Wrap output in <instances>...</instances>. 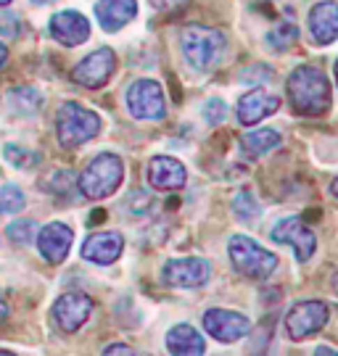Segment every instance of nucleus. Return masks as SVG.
<instances>
[{
    "instance_id": "f257e3e1",
    "label": "nucleus",
    "mask_w": 338,
    "mask_h": 356,
    "mask_svg": "<svg viewBox=\"0 0 338 356\" xmlns=\"http://www.w3.org/2000/svg\"><path fill=\"white\" fill-rule=\"evenodd\" d=\"M289 101L293 111L301 116H320L330 106V82L323 69L309 64L296 66L286 82Z\"/></svg>"
},
{
    "instance_id": "f03ea898",
    "label": "nucleus",
    "mask_w": 338,
    "mask_h": 356,
    "mask_svg": "<svg viewBox=\"0 0 338 356\" xmlns=\"http://www.w3.org/2000/svg\"><path fill=\"white\" fill-rule=\"evenodd\" d=\"M180 51L196 72H212L227 51V38L212 26L190 24L180 32Z\"/></svg>"
},
{
    "instance_id": "7ed1b4c3",
    "label": "nucleus",
    "mask_w": 338,
    "mask_h": 356,
    "mask_svg": "<svg viewBox=\"0 0 338 356\" xmlns=\"http://www.w3.org/2000/svg\"><path fill=\"white\" fill-rule=\"evenodd\" d=\"M122 179H125V161L116 153H100L79 175V191L90 201H103L116 193Z\"/></svg>"
},
{
    "instance_id": "20e7f679",
    "label": "nucleus",
    "mask_w": 338,
    "mask_h": 356,
    "mask_svg": "<svg viewBox=\"0 0 338 356\" xmlns=\"http://www.w3.org/2000/svg\"><path fill=\"white\" fill-rule=\"evenodd\" d=\"M56 132H59V143L63 148H77L82 143L93 140L100 132V116L95 111L85 108L82 103L66 101L59 106Z\"/></svg>"
},
{
    "instance_id": "39448f33",
    "label": "nucleus",
    "mask_w": 338,
    "mask_h": 356,
    "mask_svg": "<svg viewBox=\"0 0 338 356\" xmlns=\"http://www.w3.org/2000/svg\"><path fill=\"white\" fill-rule=\"evenodd\" d=\"M227 254H230L233 267L249 280H267L277 269V256L262 248L249 235H233L227 243Z\"/></svg>"
},
{
    "instance_id": "423d86ee",
    "label": "nucleus",
    "mask_w": 338,
    "mask_h": 356,
    "mask_svg": "<svg viewBox=\"0 0 338 356\" xmlns=\"http://www.w3.org/2000/svg\"><path fill=\"white\" fill-rule=\"evenodd\" d=\"M127 108L140 122H159L167 114L164 90L156 79H135L127 88Z\"/></svg>"
},
{
    "instance_id": "0eeeda50",
    "label": "nucleus",
    "mask_w": 338,
    "mask_h": 356,
    "mask_svg": "<svg viewBox=\"0 0 338 356\" xmlns=\"http://www.w3.org/2000/svg\"><path fill=\"white\" fill-rule=\"evenodd\" d=\"M328 317H330V306L325 301H299L286 314V335L299 343L323 330L328 325Z\"/></svg>"
},
{
    "instance_id": "6e6552de",
    "label": "nucleus",
    "mask_w": 338,
    "mask_h": 356,
    "mask_svg": "<svg viewBox=\"0 0 338 356\" xmlns=\"http://www.w3.org/2000/svg\"><path fill=\"white\" fill-rule=\"evenodd\" d=\"M162 280L169 288H183V291H196L203 288L212 280V264L199 256H188V259H172L164 264Z\"/></svg>"
},
{
    "instance_id": "1a4fd4ad",
    "label": "nucleus",
    "mask_w": 338,
    "mask_h": 356,
    "mask_svg": "<svg viewBox=\"0 0 338 356\" xmlns=\"http://www.w3.org/2000/svg\"><path fill=\"white\" fill-rule=\"evenodd\" d=\"M114 72H116V53L112 48H98V51L85 56L72 69V79H75L77 85H82V88L95 90V88H103L112 79Z\"/></svg>"
},
{
    "instance_id": "9d476101",
    "label": "nucleus",
    "mask_w": 338,
    "mask_h": 356,
    "mask_svg": "<svg viewBox=\"0 0 338 356\" xmlns=\"http://www.w3.org/2000/svg\"><path fill=\"white\" fill-rule=\"evenodd\" d=\"M270 235H272V241L275 243H286V245H291L301 264H307V261L314 256L317 238H314L312 229L304 225L301 216H286V219H280L275 227H272Z\"/></svg>"
},
{
    "instance_id": "9b49d317",
    "label": "nucleus",
    "mask_w": 338,
    "mask_h": 356,
    "mask_svg": "<svg viewBox=\"0 0 338 356\" xmlns=\"http://www.w3.org/2000/svg\"><path fill=\"white\" fill-rule=\"evenodd\" d=\"M203 330L212 335L220 343H236L240 338H246L251 332V322L240 312L230 309H209L203 314Z\"/></svg>"
},
{
    "instance_id": "f8f14e48",
    "label": "nucleus",
    "mask_w": 338,
    "mask_h": 356,
    "mask_svg": "<svg viewBox=\"0 0 338 356\" xmlns=\"http://www.w3.org/2000/svg\"><path fill=\"white\" fill-rule=\"evenodd\" d=\"M93 314V298L85 293H63L53 304V322L61 332H77Z\"/></svg>"
},
{
    "instance_id": "ddd939ff",
    "label": "nucleus",
    "mask_w": 338,
    "mask_h": 356,
    "mask_svg": "<svg viewBox=\"0 0 338 356\" xmlns=\"http://www.w3.org/2000/svg\"><path fill=\"white\" fill-rule=\"evenodd\" d=\"M50 35L63 42L66 48L82 45L85 40H90V22L88 16H82L75 8H66L50 16Z\"/></svg>"
},
{
    "instance_id": "4468645a",
    "label": "nucleus",
    "mask_w": 338,
    "mask_h": 356,
    "mask_svg": "<svg viewBox=\"0 0 338 356\" xmlns=\"http://www.w3.org/2000/svg\"><path fill=\"white\" fill-rule=\"evenodd\" d=\"M146 179L153 191H180L188 179V172L172 156H153L146 164Z\"/></svg>"
},
{
    "instance_id": "2eb2a0df",
    "label": "nucleus",
    "mask_w": 338,
    "mask_h": 356,
    "mask_svg": "<svg viewBox=\"0 0 338 356\" xmlns=\"http://www.w3.org/2000/svg\"><path fill=\"white\" fill-rule=\"evenodd\" d=\"M125 251V238L119 232H93L82 243V259L98 267L114 264Z\"/></svg>"
},
{
    "instance_id": "dca6fc26",
    "label": "nucleus",
    "mask_w": 338,
    "mask_h": 356,
    "mask_svg": "<svg viewBox=\"0 0 338 356\" xmlns=\"http://www.w3.org/2000/svg\"><path fill=\"white\" fill-rule=\"evenodd\" d=\"M72 241H75L72 227H66L61 222H50L38 232V251L48 264H61L69 256Z\"/></svg>"
},
{
    "instance_id": "f3484780",
    "label": "nucleus",
    "mask_w": 338,
    "mask_h": 356,
    "mask_svg": "<svg viewBox=\"0 0 338 356\" xmlns=\"http://www.w3.org/2000/svg\"><path fill=\"white\" fill-rule=\"evenodd\" d=\"M277 108H280V98L277 95H270L264 90H251V92H246L238 101L236 114H238V122L243 127H254L262 119L275 114Z\"/></svg>"
},
{
    "instance_id": "a211bd4d",
    "label": "nucleus",
    "mask_w": 338,
    "mask_h": 356,
    "mask_svg": "<svg viewBox=\"0 0 338 356\" xmlns=\"http://www.w3.org/2000/svg\"><path fill=\"white\" fill-rule=\"evenodd\" d=\"M309 35L314 42L328 45L338 40V3L336 0H320L309 11Z\"/></svg>"
},
{
    "instance_id": "6ab92c4d",
    "label": "nucleus",
    "mask_w": 338,
    "mask_h": 356,
    "mask_svg": "<svg viewBox=\"0 0 338 356\" xmlns=\"http://www.w3.org/2000/svg\"><path fill=\"white\" fill-rule=\"evenodd\" d=\"M138 16V0H98L95 19L103 32H119Z\"/></svg>"
},
{
    "instance_id": "aec40b11",
    "label": "nucleus",
    "mask_w": 338,
    "mask_h": 356,
    "mask_svg": "<svg viewBox=\"0 0 338 356\" xmlns=\"http://www.w3.org/2000/svg\"><path fill=\"white\" fill-rule=\"evenodd\" d=\"M167 351L175 356H201L206 351V341L193 325H175L167 332Z\"/></svg>"
},
{
    "instance_id": "412c9836",
    "label": "nucleus",
    "mask_w": 338,
    "mask_h": 356,
    "mask_svg": "<svg viewBox=\"0 0 338 356\" xmlns=\"http://www.w3.org/2000/svg\"><path fill=\"white\" fill-rule=\"evenodd\" d=\"M277 145H280V132H275V129H254V132L240 138V151L249 159H259L264 153L275 151Z\"/></svg>"
},
{
    "instance_id": "4be33fe9",
    "label": "nucleus",
    "mask_w": 338,
    "mask_h": 356,
    "mask_svg": "<svg viewBox=\"0 0 338 356\" xmlns=\"http://www.w3.org/2000/svg\"><path fill=\"white\" fill-rule=\"evenodd\" d=\"M6 103L11 106V111L22 116H32L43 108V92L38 88H29V85H22V88H13L8 95H6Z\"/></svg>"
},
{
    "instance_id": "5701e85b",
    "label": "nucleus",
    "mask_w": 338,
    "mask_h": 356,
    "mask_svg": "<svg viewBox=\"0 0 338 356\" xmlns=\"http://www.w3.org/2000/svg\"><path fill=\"white\" fill-rule=\"evenodd\" d=\"M233 214L238 216L240 222H256L259 216H262V206L259 201L254 198V193L251 191H240L236 198H233Z\"/></svg>"
},
{
    "instance_id": "b1692460",
    "label": "nucleus",
    "mask_w": 338,
    "mask_h": 356,
    "mask_svg": "<svg viewBox=\"0 0 338 356\" xmlns=\"http://www.w3.org/2000/svg\"><path fill=\"white\" fill-rule=\"evenodd\" d=\"M296 40H299V26L291 24V22H280V24L267 35L270 48H275V51H286V48H291Z\"/></svg>"
},
{
    "instance_id": "393cba45",
    "label": "nucleus",
    "mask_w": 338,
    "mask_h": 356,
    "mask_svg": "<svg viewBox=\"0 0 338 356\" xmlns=\"http://www.w3.org/2000/svg\"><path fill=\"white\" fill-rule=\"evenodd\" d=\"M26 204L19 185H0V214H16Z\"/></svg>"
},
{
    "instance_id": "a878e982",
    "label": "nucleus",
    "mask_w": 338,
    "mask_h": 356,
    "mask_svg": "<svg viewBox=\"0 0 338 356\" xmlns=\"http://www.w3.org/2000/svg\"><path fill=\"white\" fill-rule=\"evenodd\" d=\"M3 156H6L8 164L19 166V169H29V166H35L40 161V153L26 151V148L16 145V143H8V145L3 148Z\"/></svg>"
},
{
    "instance_id": "bb28decb",
    "label": "nucleus",
    "mask_w": 338,
    "mask_h": 356,
    "mask_svg": "<svg viewBox=\"0 0 338 356\" xmlns=\"http://www.w3.org/2000/svg\"><path fill=\"white\" fill-rule=\"evenodd\" d=\"M6 232H8V241L13 245H29L32 238H35V232H38V225L32 219H16V222L8 225Z\"/></svg>"
},
{
    "instance_id": "cd10ccee",
    "label": "nucleus",
    "mask_w": 338,
    "mask_h": 356,
    "mask_svg": "<svg viewBox=\"0 0 338 356\" xmlns=\"http://www.w3.org/2000/svg\"><path fill=\"white\" fill-rule=\"evenodd\" d=\"M151 195H148V191H132L130 195L125 198V211L127 214H132V216H143V214H148L151 211Z\"/></svg>"
},
{
    "instance_id": "c85d7f7f",
    "label": "nucleus",
    "mask_w": 338,
    "mask_h": 356,
    "mask_svg": "<svg viewBox=\"0 0 338 356\" xmlns=\"http://www.w3.org/2000/svg\"><path fill=\"white\" fill-rule=\"evenodd\" d=\"M201 114H203V119H206L209 124H220V122H225L227 106H225V101H220V98H212V101L203 103Z\"/></svg>"
},
{
    "instance_id": "c756f323",
    "label": "nucleus",
    "mask_w": 338,
    "mask_h": 356,
    "mask_svg": "<svg viewBox=\"0 0 338 356\" xmlns=\"http://www.w3.org/2000/svg\"><path fill=\"white\" fill-rule=\"evenodd\" d=\"M0 35L16 40L22 35V19L16 13H0Z\"/></svg>"
},
{
    "instance_id": "7c9ffc66",
    "label": "nucleus",
    "mask_w": 338,
    "mask_h": 356,
    "mask_svg": "<svg viewBox=\"0 0 338 356\" xmlns=\"http://www.w3.org/2000/svg\"><path fill=\"white\" fill-rule=\"evenodd\" d=\"M156 8H162V11H172V8H177V6H183L185 0H151Z\"/></svg>"
},
{
    "instance_id": "2f4dec72",
    "label": "nucleus",
    "mask_w": 338,
    "mask_h": 356,
    "mask_svg": "<svg viewBox=\"0 0 338 356\" xmlns=\"http://www.w3.org/2000/svg\"><path fill=\"white\" fill-rule=\"evenodd\" d=\"M103 354H132V348L125 343H114V346H106V351Z\"/></svg>"
},
{
    "instance_id": "473e14b6",
    "label": "nucleus",
    "mask_w": 338,
    "mask_h": 356,
    "mask_svg": "<svg viewBox=\"0 0 338 356\" xmlns=\"http://www.w3.org/2000/svg\"><path fill=\"white\" fill-rule=\"evenodd\" d=\"M314 354H317V356H338V351H336V348H328V346H320Z\"/></svg>"
},
{
    "instance_id": "72a5a7b5",
    "label": "nucleus",
    "mask_w": 338,
    "mask_h": 356,
    "mask_svg": "<svg viewBox=\"0 0 338 356\" xmlns=\"http://www.w3.org/2000/svg\"><path fill=\"white\" fill-rule=\"evenodd\" d=\"M6 317H8V304H6V298L0 296V322H3Z\"/></svg>"
},
{
    "instance_id": "f704fd0d",
    "label": "nucleus",
    "mask_w": 338,
    "mask_h": 356,
    "mask_svg": "<svg viewBox=\"0 0 338 356\" xmlns=\"http://www.w3.org/2000/svg\"><path fill=\"white\" fill-rule=\"evenodd\" d=\"M6 61H8V48H6L3 42H0V66L6 64Z\"/></svg>"
},
{
    "instance_id": "c9c22d12",
    "label": "nucleus",
    "mask_w": 338,
    "mask_h": 356,
    "mask_svg": "<svg viewBox=\"0 0 338 356\" xmlns=\"http://www.w3.org/2000/svg\"><path fill=\"white\" fill-rule=\"evenodd\" d=\"M330 193H333V195L338 198V177L333 179V182H330Z\"/></svg>"
},
{
    "instance_id": "e433bc0d",
    "label": "nucleus",
    "mask_w": 338,
    "mask_h": 356,
    "mask_svg": "<svg viewBox=\"0 0 338 356\" xmlns=\"http://www.w3.org/2000/svg\"><path fill=\"white\" fill-rule=\"evenodd\" d=\"M35 6H50V3H56V0H32Z\"/></svg>"
},
{
    "instance_id": "4c0bfd02",
    "label": "nucleus",
    "mask_w": 338,
    "mask_h": 356,
    "mask_svg": "<svg viewBox=\"0 0 338 356\" xmlns=\"http://www.w3.org/2000/svg\"><path fill=\"white\" fill-rule=\"evenodd\" d=\"M330 282H333V291L338 293V272H336V275H333V280H330Z\"/></svg>"
},
{
    "instance_id": "58836bf2",
    "label": "nucleus",
    "mask_w": 338,
    "mask_h": 356,
    "mask_svg": "<svg viewBox=\"0 0 338 356\" xmlns=\"http://www.w3.org/2000/svg\"><path fill=\"white\" fill-rule=\"evenodd\" d=\"M6 6H11V0H0V8H6Z\"/></svg>"
},
{
    "instance_id": "ea45409f",
    "label": "nucleus",
    "mask_w": 338,
    "mask_h": 356,
    "mask_svg": "<svg viewBox=\"0 0 338 356\" xmlns=\"http://www.w3.org/2000/svg\"><path fill=\"white\" fill-rule=\"evenodd\" d=\"M336 79H338V61H336Z\"/></svg>"
}]
</instances>
